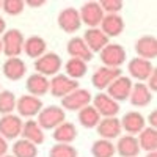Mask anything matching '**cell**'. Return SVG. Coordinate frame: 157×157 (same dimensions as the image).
<instances>
[{
	"label": "cell",
	"instance_id": "obj_1",
	"mask_svg": "<svg viewBox=\"0 0 157 157\" xmlns=\"http://www.w3.org/2000/svg\"><path fill=\"white\" fill-rule=\"evenodd\" d=\"M66 121V112L60 105H47L38 113L36 123L41 126L43 130H54L61 123Z\"/></svg>",
	"mask_w": 157,
	"mask_h": 157
},
{
	"label": "cell",
	"instance_id": "obj_2",
	"mask_svg": "<svg viewBox=\"0 0 157 157\" xmlns=\"http://www.w3.org/2000/svg\"><path fill=\"white\" fill-rule=\"evenodd\" d=\"M0 41H2V52L8 58H14L22 54L25 38L21 30H17V29L6 30L2 35V38H0Z\"/></svg>",
	"mask_w": 157,
	"mask_h": 157
},
{
	"label": "cell",
	"instance_id": "obj_3",
	"mask_svg": "<svg viewBox=\"0 0 157 157\" xmlns=\"http://www.w3.org/2000/svg\"><path fill=\"white\" fill-rule=\"evenodd\" d=\"M99 58L102 61V66L121 69V66L124 64V61L127 58V54H126V49L121 44L109 43L105 47L99 52Z\"/></svg>",
	"mask_w": 157,
	"mask_h": 157
},
{
	"label": "cell",
	"instance_id": "obj_4",
	"mask_svg": "<svg viewBox=\"0 0 157 157\" xmlns=\"http://www.w3.org/2000/svg\"><path fill=\"white\" fill-rule=\"evenodd\" d=\"M77 88H80L78 86V80H74V78L68 77L63 72L49 78V93L54 98L63 99L64 96H68L69 93H72Z\"/></svg>",
	"mask_w": 157,
	"mask_h": 157
},
{
	"label": "cell",
	"instance_id": "obj_5",
	"mask_svg": "<svg viewBox=\"0 0 157 157\" xmlns=\"http://www.w3.org/2000/svg\"><path fill=\"white\" fill-rule=\"evenodd\" d=\"M61 66H63L61 57L58 54H55V52H46L43 57L35 60V71L47 78L60 74Z\"/></svg>",
	"mask_w": 157,
	"mask_h": 157
},
{
	"label": "cell",
	"instance_id": "obj_6",
	"mask_svg": "<svg viewBox=\"0 0 157 157\" xmlns=\"http://www.w3.org/2000/svg\"><path fill=\"white\" fill-rule=\"evenodd\" d=\"M91 99H93V96H91V93L88 90L85 88H77L74 90L72 93H69L68 96H64L61 99V109L66 112H78L82 110L83 107L90 105L91 104Z\"/></svg>",
	"mask_w": 157,
	"mask_h": 157
},
{
	"label": "cell",
	"instance_id": "obj_7",
	"mask_svg": "<svg viewBox=\"0 0 157 157\" xmlns=\"http://www.w3.org/2000/svg\"><path fill=\"white\" fill-rule=\"evenodd\" d=\"M22 126H24V121L19 115L16 113L3 115L0 118V135L6 141L17 140L22 134Z\"/></svg>",
	"mask_w": 157,
	"mask_h": 157
},
{
	"label": "cell",
	"instance_id": "obj_8",
	"mask_svg": "<svg viewBox=\"0 0 157 157\" xmlns=\"http://www.w3.org/2000/svg\"><path fill=\"white\" fill-rule=\"evenodd\" d=\"M91 105L96 109V112L101 115V118H113L121 110L120 102L113 101L107 93H104V91H101V93H98L96 96H93Z\"/></svg>",
	"mask_w": 157,
	"mask_h": 157
},
{
	"label": "cell",
	"instance_id": "obj_9",
	"mask_svg": "<svg viewBox=\"0 0 157 157\" xmlns=\"http://www.w3.org/2000/svg\"><path fill=\"white\" fill-rule=\"evenodd\" d=\"M43 101L41 98H35L32 94H24L17 98L16 102V112L21 118H29L33 120V116H38V113L43 110Z\"/></svg>",
	"mask_w": 157,
	"mask_h": 157
},
{
	"label": "cell",
	"instance_id": "obj_10",
	"mask_svg": "<svg viewBox=\"0 0 157 157\" xmlns=\"http://www.w3.org/2000/svg\"><path fill=\"white\" fill-rule=\"evenodd\" d=\"M132 78H130L129 75H120L118 78H115V80L107 86V91L105 93L116 102H124L129 99V94H130V90H132Z\"/></svg>",
	"mask_w": 157,
	"mask_h": 157
},
{
	"label": "cell",
	"instance_id": "obj_11",
	"mask_svg": "<svg viewBox=\"0 0 157 157\" xmlns=\"http://www.w3.org/2000/svg\"><path fill=\"white\" fill-rule=\"evenodd\" d=\"M78 14H80L82 24H85L88 29H98L104 17V11L99 2H86L78 10Z\"/></svg>",
	"mask_w": 157,
	"mask_h": 157
},
{
	"label": "cell",
	"instance_id": "obj_12",
	"mask_svg": "<svg viewBox=\"0 0 157 157\" xmlns=\"http://www.w3.org/2000/svg\"><path fill=\"white\" fill-rule=\"evenodd\" d=\"M155 71L152 61L149 60H143V58H132L127 63V72L130 78H135L137 82H143L145 83L148 80V77Z\"/></svg>",
	"mask_w": 157,
	"mask_h": 157
},
{
	"label": "cell",
	"instance_id": "obj_13",
	"mask_svg": "<svg viewBox=\"0 0 157 157\" xmlns=\"http://www.w3.org/2000/svg\"><path fill=\"white\" fill-rule=\"evenodd\" d=\"M58 27L64 32V33H75L80 30L82 27V21H80V14H78L77 8H64L60 11L58 14Z\"/></svg>",
	"mask_w": 157,
	"mask_h": 157
},
{
	"label": "cell",
	"instance_id": "obj_14",
	"mask_svg": "<svg viewBox=\"0 0 157 157\" xmlns=\"http://www.w3.org/2000/svg\"><path fill=\"white\" fill-rule=\"evenodd\" d=\"M121 123V129L127 135H138L143 129L146 127V118L143 116L140 112L132 110V112H127L123 115V118L120 120Z\"/></svg>",
	"mask_w": 157,
	"mask_h": 157
},
{
	"label": "cell",
	"instance_id": "obj_15",
	"mask_svg": "<svg viewBox=\"0 0 157 157\" xmlns=\"http://www.w3.org/2000/svg\"><path fill=\"white\" fill-rule=\"evenodd\" d=\"M123 72L121 69L118 68H107V66H101L98 68L93 75H91V83H93V86L96 90H107V86L115 80V78H118Z\"/></svg>",
	"mask_w": 157,
	"mask_h": 157
},
{
	"label": "cell",
	"instance_id": "obj_16",
	"mask_svg": "<svg viewBox=\"0 0 157 157\" xmlns=\"http://www.w3.org/2000/svg\"><path fill=\"white\" fill-rule=\"evenodd\" d=\"M124 19L121 14H104L99 29L101 32L105 35L109 39L115 38V36H120L124 32Z\"/></svg>",
	"mask_w": 157,
	"mask_h": 157
},
{
	"label": "cell",
	"instance_id": "obj_17",
	"mask_svg": "<svg viewBox=\"0 0 157 157\" xmlns=\"http://www.w3.org/2000/svg\"><path fill=\"white\" fill-rule=\"evenodd\" d=\"M96 130H98V135L104 140H115L118 137H121V123L116 116L113 118H101L99 124L96 126Z\"/></svg>",
	"mask_w": 157,
	"mask_h": 157
},
{
	"label": "cell",
	"instance_id": "obj_18",
	"mask_svg": "<svg viewBox=\"0 0 157 157\" xmlns=\"http://www.w3.org/2000/svg\"><path fill=\"white\" fill-rule=\"evenodd\" d=\"M135 52L137 57L143 60L152 61L157 57V39L152 35H145L137 39L135 43Z\"/></svg>",
	"mask_w": 157,
	"mask_h": 157
},
{
	"label": "cell",
	"instance_id": "obj_19",
	"mask_svg": "<svg viewBox=\"0 0 157 157\" xmlns=\"http://www.w3.org/2000/svg\"><path fill=\"white\" fill-rule=\"evenodd\" d=\"M2 72L8 80L17 82L25 75V72H27V64H25V61L19 57L8 58V60H5L3 66H2Z\"/></svg>",
	"mask_w": 157,
	"mask_h": 157
},
{
	"label": "cell",
	"instance_id": "obj_20",
	"mask_svg": "<svg viewBox=\"0 0 157 157\" xmlns=\"http://www.w3.org/2000/svg\"><path fill=\"white\" fill-rule=\"evenodd\" d=\"M66 50H68L71 58H78L85 63L93 60V52L88 49V46L83 41V38H80V36H72L66 44Z\"/></svg>",
	"mask_w": 157,
	"mask_h": 157
},
{
	"label": "cell",
	"instance_id": "obj_21",
	"mask_svg": "<svg viewBox=\"0 0 157 157\" xmlns=\"http://www.w3.org/2000/svg\"><path fill=\"white\" fill-rule=\"evenodd\" d=\"M115 151L120 157H138L140 154V146L137 137L134 135H121L118 137V141L115 145Z\"/></svg>",
	"mask_w": 157,
	"mask_h": 157
},
{
	"label": "cell",
	"instance_id": "obj_22",
	"mask_svg": "<svg viewBox=\"0 0 157 157\" xmlns=\"http://www.w3.org/2000/svg\"><path fill=\"white\" fill-rule=\"evenodd\" d=\"M129 101L134 107H138V109L146 107L152 101V93L146 86V83L137 82V83L132 85V90H130V94H129Z\"/></svg>",
	"mask_w": 157,
	"mask_h": 157
},
{
	"label": "cell",
	"instance_id": "obj_23",
	"mask_svg": "<svg viewBox=\"0 0 157 157\" xmlns=\"http://www.w3.org/2000/svg\"><path fill=\"white\" fill-rule=\"evenodd\" d=\"M22 52L29 58H33V61H35L47 52V43L41 36H36V35L29 36V38H25V41H24V50Z\"/></svg>",
	"mask_w": 157,
	"mask_h": 157
},
{
	"label": "cell",
	"instance_id": "obj_24",
	"mask_svg": "<svg viewBox=\"0 0 157 157\" xmlns=\"http://www.w3.org/2000/svg\"><path fill=\"white\" fill-rule=\"evenodd\" d=\"M83 41H85L88 49L93 52V55H94V54H99V52L110 43V39L104 35L101 32V29L98 27V29H88L85 32V35H83Z\"/></svg>",
	"mask_w": 157,
	"mask_h": 157
},
{
	"label": "cell",
	"instance_id": "obj_25",
	"mask_svg": "<svg viewBox=\"0 0 157 157\" xmlns=\"http://www.w3.org/2000/svg\"><path fill=\"white\" fill-rule=\"evenodd\" d=\"M25 88H27L29 94L35 96V98H43L49 93V78L41 75V74H32L27 77L25 82Z\"/></svg>",
	"mask_w": 157,
	"mask_h": 157
},
{
	"label": "cell",
	"instance_id": "obj_26",
	"mask_svg": "<svg viewBox=\"0 0 157 157\" xmlns=\"http://www.w3.org/2000/svg\"><path fill=\"white\" fill-rule=\"evenodd\" d=\"M21 137L24 140H29L30 143H33V145H36V146L43 145L44 140H46L44 130L41 129V126L36 123V120H27L24 123Z\"/></svg>",
	"mask_w": 157,
	"mask_h": 157
},
{
	"label": "cell",
	"instance_id": "obj_27",
	"mask_svg": "<svg viewBox=\"0 0 157 157\" xmlns=\"http://www.w3.org/2000/svg\"><path fill=\"white\" fill-rule=\"evenodd\" d=\"M52 138L55 140V143H66V145H72V141L77 138V127L75 124L64 121L58 127L52 130Z\"/></svg>",
	"mask_w": 157,
	"mask_h": 157
},
{
	"label": "cell",
	"instance_id": "obj_28",
	"mask_svg": "<svg viewBox=\"0 0 157 157\" xmlns=\"http://www.w3.org/2000/svg\"><path fill=\"white\" fill-rule=\"evenodd\" d=\"M137 141H138L140 149H143V151H146V152H154V151H157V129L146 126V127L138 134Z\"/></svg>",
	"mask_w": 157,
	"mask_h": 157
},
{
	"label": "cell",
	"instance_id": "obj_29",
	"mask_svg": "<svg viewBox=\"0 0 157 157\" xmlns=\"http://www.w3.org/2000/svg\"><path fill=\"white\" fill-rule=\"evenodd\" d=\"M77 120H78V123H80V126L85 127V129H96V126L101 121V115L90 104V105H86L82 110L77 112Z\"/></svg>",
	"mask_w": 157,
	"mask_h": 157
},
{
	"label": "cell",
	"instance_id": "obj_30",
	"mask_svg": "<svg viewBox=\"0 0 157 157\" xmlns=\"http://www.w3.org/2000/svg\"><path fill=\"white\" fill-rule=\"evenodd\" d=\"M11 155L14 157H38V146L29 140L17 138L11 146Z\"/></svg>",
	"mask_w": 157,
	"mask_h": 157
},
{
	"label": "cell",
	"instance_id": "obj_31",
	"mask_svg": "<svg viewBox=\"0 0 157 157\" xmlns=\"http://www.w3.org/2000/svg\"><path fill=\"white\" fill-rule=\"evenodd\" d=\"M86 71H88V64L78 58H69L66 61V64H64V74L74 78V80L82 78L86 74Z\"/></svg>",
	"mask_w": 157,
	"mask_h": 157
},
{
	"label": "cell",
	"instance_id": "obj_32",
	"mask_svg": "<svg viewBox=\"0 0 157 157\" xmlns=\"http://www.w3.org/2000/svg\"><path fill=\"white\" fill-rule=\"evenodd\" d=\"M115 154H116L115 145L110 140L99 138L91 145V155L93 157H113Z\"/></svg>",
	"mask_w": 157,
	"mask_h": 157
},
{
	"label": "cell",
	"instance_id": "obj_33",
	"mask_svg": "<svg viewBox=\"0 0 157 157\" xmlns=\"http://www.w3.org/2000/svg\"><path fill=\"white\" fill-rule=\"evenodd\" d=\"M16 102L17 98L14 96V93L10 90L0 91V115H10L16 110Z\"/></svg>",
	"mask_w": 157,
	"mask_h": 157
},
{
	"label": "cell",
	"instance_id": "obj_34",
	"mask_svg": "<svg viewBox=\"0 0 157 157\" xmlns=\"http://www.w3.org/2000/svg\"><path fill=\"white\" fill-rule=\"evenodd\" d=\"M49 157H78V152L72 145L55 143L49 151Z\"/></svg>",
	"mask_w": 157,
	"mask_h": 157
},
{
	"label": "cell",
	"instance_id": "obj_35",
	"mask_svg": "<svg viewBox=\"0 0 157 157\" xmlns=\"http://www.w3.org/2000/svg\"><path fill=\"white\" fill-rule=\"evenodd\" d=\"M2 10L10 16H19L25 10L24 0H2Z\"/></svg>",
	"mask_w": 157,
	"mask_h": 157
},
{
	"label": "cell",
	"instance_id": "obj_36",
	"mask_svg": "<svg viewBox=\"0 0 157 157\" xmlns=\"http://www.w3.org/2000/svg\"><path fill=\"white\" fill-rule=\"evenodd\" d=\"M99 5L104 11V14H120V11L124 6L121 0H101Z\"/></svg>",
	"mask_w": 157,
	"mask_h": 157
},
{
	"label": "cell",
	"instance_id": "obj_37",
	"mask_svg": "<svg viewBox=\"0 0 157 157\" xmlns=\"http://www.w3.org/2000/svg\"><path fill=\"white\" fill-rule=\"evenodd\" d=\"M146 86L149 88L151 93H154V91L157 90V72H155V71L148 77V80H146Z\"/></svg>",
	"mask_w": 157,
	"mask_h": 157
},
{
	"label": "cell",
	"instance_id": "obj_38",
	"mask_svg": "<svg viewBox=\"0 0 157 157\" xmlns=\"http://www.w3.org/2000/svg\"><path fill=\"white\" fill-rule=\"evenodd\" d=\"M8 141L0 135V157H3V155H6L8 154Z\"/></svg>",
	"mask_w": 157,
	"mask_h": 157
},
{
	"label": "cell",
	"instance_id": "obj_39",
	"mask_svg": "<svg viewBox=\"0 0 157 157\" xmlns=\"http://www.w3.org/2000/svg\"><path fill=\"white\" fill-rule=\"evenodd\" d=\"M155 126H157V113H155V110H152L148 115V127H154L155 129Z\"/></svg>",
	"mask_w": 157,
	"mask_h": 157
},
{
	"label": "cell",
	"instance_id": "obj_40",
	"mask_svg": "<svg viewBox=\"0 0 157 157\" xmlns=\"http://www.w3.org/2000/svg\"><path fill=\"white\" fill-rule=\"evenodd\" d=\"M24 2H25V6H30V8H38L46 3L44 0H24Z\"/></svg>",
	"mask_w": 157,
	"mask_h": 157
},
{
	"label": "cell",
	"instance_id": "obj_41",
	"mask_svg": "<svg viewBox=\"0 0 157 157\" xmlns=\"http://www.w3.org/2000/svg\"><path fill=\"white\" fill-rule=\"evenodd\" d=\"M6 32V22L3 17H0V35H3Z\"/></svg>",
	"mask_w": 157,
	"mask_h": 157
},
{
	"label": "cell",
	"instance_id": "obj_42",
	"mask_svg": "<svg viewBox=\"0 0 157 157\" xmlns=\"http://www.w3.org/2000/svg\"><path fill=\"white\" fill-rule=\"evenodd\" d=\"M145 157H157V151H154V152H146Z\"/></svg>",
	"mask_w": 157,
	"mask_h": 157
},
{
	"label": "cell",
	"instance_id": "obj_43",
	"mask_svg": "<svg viewBox=\"0 0 157 157\" xmlns=\"http://www.w3.org/2000/svg\"><path fill=\"white\" fill-rule=\"evenodd\" d=\"M3 157H14V155H11V154H6V155H3Z\"/></svg>",
	"mask_w": 157,
	"mask_h": 157
},
{
	"label": "cell",
	"instance_id": "obj_44",
	"mask_svg": "<svg viewBox=\"0 0 157 157\" xmlns=\"http://www.w3.org/2000/svg\"><path fill=\"white\" fill-rule=\"evenodd\" d=\"M0 54H2V41H0Z\"/></svg>",
	"mask_w": 157,
	"mask_h": 157
},
{
	"label": "cell",
	"instance_id": "obj_45",
	"mask_svg": "<svg viewBox=\"0 0 157 157\" xmlns=\"http://www.w3.org/2000/svg\"><path fill=\"white\" fill-rule=\"evenodd\" d=\"M0 10H2V2H0Z\"/></svg>",
	"mask_w": 157,
	"mask_h": 157
}]
</instances>
